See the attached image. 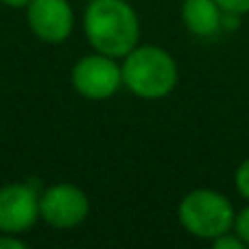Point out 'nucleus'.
<instances>
[{
	"label": "nucleus",
	"instance_id": "nucleus-1",
	"mask_svg": "<svg viewBox=\"0 0 249 249\" xmlns=\"http://www.w3.org/2000/svg\"><path fill=\"white\" fill-rule=\"evenodd\" d=\"M83 29L90 44L107 57H124L136 48L140 22L124 0H94L86 11Z\"/></svg>",
	"mask_w": 249,
	"mask_h": 249
},
{
	"label": "nucleus",
	"instance_id": "nucleus-2",
	"mask_svg": "<svg viewBox=\"0 0 249 249\" xmlns=\"http://www.w3.org/2000/svg\"><path fill=\"white\" fill-rule=\"evenodd\" d=\"M177 64L160 46H140L124 55L123 83L140 99H164L177 86Z\"/></svg>",
	"mask_w": 249,
	"mask_h": 249
},
{
	"label": "nucleus",
	"instance_id": "nucleus-3",
	"mask_svg": "<svg viewBox=\"0 0 249 249\" xmlns=\"http://www.w3.org/2000/svg\"><path fill=\"white\" fill-rule=\"evenodd\" d=\"M236 212L223 193L210 188H197L188 193L179 203V223L188 234L206 241L234 230Z\"/></svg>",
	"mask_w": 249,
	"mask_h": 249
},
{
	"label": "nucleus",
	"instance_id": "nucleus-4",
	"mask_svg": "<svg viewBox=\"0 0 249 249\" xmlns=\"http://www.w3.org/2000/svg\"><path fill=\"white\" fill-rule=\"evenodd\" d=\"M72 83L81 96L103 101L118 92L123 83V68H118L114 57H107L103 53L88 55L74 66Z\"/></svg>",
	"mask_w": 249,
	"mask_h": 249
},
{
	"label": "nucleus",
	"instance_id": "nucleus-5",
	"mask_svg": "<svg viewBox=\"0 0 249 249\" xmlns=\"http://www.w3.org/2000/svg\"><path fill=\"white\" fill-rule=\"evenodd\" d=\"M88 210H90V201L86 193L72 184L51 186L39 197V216L48 225L59 230L79 225L88 216Z\"/></svg>",
	"mask_w": 249,
	"mask_h": 249
},
{
	"label": "nucleus",
	"instance_id": "nucleus-6",
	"mask_svg": "<svg viewBox=\"0 0 249 249\" xmlns=\"http://www.w3.org/2000/svg\"><path fill=\"white\" fill-rule=\"evenodd\" d=\"M39 216V199L26 184L0 188V232L18 234L29 230Z\"/></svg>",
	"mask_w": 249,
	"mask_h": 249
},
{
	"label": "nucleus",
	"instance_id": "nucleus-7",
	"mask_svg": "<svg viewBox=\"0 0 249 249\" xmlns=\"http://www.w3.org/2000/svg\"><path fill=\"white\" fill-rule=\"evenodd\" d=\"M29 26L42 42L61 44L72 31V9L68 0H31Z\"/></svg>",
	"mask_w": 249,
	"mask_h": 249
},
{
	"label": "nucleus",
	"instance_id": "nucleus-8",
	"mask_svg": "<svg viewBox=\"0 0 249 249\" xmlns=\"http://www.w3.org/2000/svg\"><path fill=\"white\" fill-rule=\"evenodd\" d=\"M225 11L216 0H186L181 4V20L197 37H212L223 29Z\"/></svg>",
	"mask_w": 249,
	"mask_h": 249
},
{
	"label": "nucleus",
	"instance_id": "nucleus-9",
	"mask_svg": "<svg viewBox=\"0 0 249 249\" xmlns=\"http://www.w3.org/2000/svg\"><path fill=\"white\" fill-rule=\"evenodd\" d=\"M234 181H236V190L243 199L249 201V158H245L236 168V175H234Z\"/></svg>",
	"mask_w": 249,
	"mask_h": 249
},
{
	"label": "nucleus",
	"instance_id": "nucleus-10",
	"mask_svg": "<svg viewBox=\"0 0 249 249\" xmlns=\"http://www.w3.org/2000/svg\"><path fill=\"white\" fill-rule=\"evenodd\" d=\"M212 247L214 249H245L247 245L243 243V238L238 236L236 232H225V234H221V236H216L214 241H212Z\"/></svg>",
	"mask_w": 249,
	"mask_h": 249
},
{
	"label": "nucleus",
	"instance_id": "nucleus-11",
	"mask_svg": "<svg viewBox=\"0 0 249 249\" xmlns=\"http://www.w3.org/2000/svg\"><path fill=\"white\" fill-rule=\"evenodd\" d=\"M234 232H236L238 236L243 238V243L249 247V206L243 208L236 214V219H234Z\"/></svg>",
	"mask_w": 249,
	"mask_h": 249
},
{
	"label": "nucleus",
	"instance_id": "nucleus-12",
	"mask_svg": "<svg viewBox=\"0 0 249 249\" xmlns=\"http://www.w3.org/2000/svg\"><path fill=\"white\" fill-rule=\"evenodd\" d=\"M216 2L228 13H236V16L249 13V0H216Z\"/></svg>",
	"mask_w": 249,
	"mask_h": 249
},
{
	"label": "nucleus",
	"instance_id": "nucleus-13",
	"mask_svg": "<svg viewBox=\"0 0 249 249\" xmlns=\"http://www.w3.org/2000/svg\"><path fill=\"white\" fill-rule=\"evenodd\" d=\"M26 243L18 241L16 236H2L0 238V249H24Z\"/></svg>",
	"mask_w": 249,
	"mask_h": 249
},
{
	"label": "nucleus",
	"instance_id": "nucleus-14",
	"mask_svg": "<svg viewBox=\"0 0 249 249\" xmlns=\"http://www.w3.org/2000/svg\"><path fill=\"white\" fill-rule=\"evenodd\" d=\"M4 4H7V7H29V2L31 0H2Z\"/></svg>",
	"mask_w": 249,
	"mask_h": 249
}]
</instances>
